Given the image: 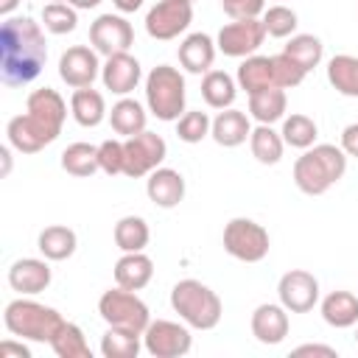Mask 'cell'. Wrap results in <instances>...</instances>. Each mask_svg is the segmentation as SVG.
I'll return each mask as SVG.
<instances>
[{
    "instance_id": "cell-26",
    "label": "cell",
    "mask_w": 358,
    "mask_h": 358,
    "mask_svg": "<svg viewBox=\"0 0 358 358\" xmlns=\"http://www.w3.org/2000/svg\"><path fill=\"white\" fill-rule=\"evenodd\" d=\"M145 120H148V112L140 101L123 95L117 103H112V112H109V123H112V131L115 134H123V137H134L140 131H145Z\"/></svg>"
},
{
    "instance_id": "cell-12",
    "label": "cell",
    "mask_w": 358,
    "mask_h": 358,
    "mask_svg": "<svg viewBox=\"0 0 358 358\" xmlns=\"http://www.w3.org/2000/svg\"><path fill=\"white\" fill-rule=\"evenodd\" d=\"M266 36L268 34H266L260 17H255V20H232V22L221 25V31L215 36V48L229 59H246L263 45Z\"/></svg>"
},
{
    "instance_id": "cell-46",
    "label": "cell",
    "mask_w": 358,
    "mask_h": 358,
    "mask_svg": "<svg viewBox=\"0 0 358 358\" xmlns=\"http://www.w3.org/2000/svg\"><path fill=\"white\" fill-rule=\"evenodd\" d=\"M294 355H322V358H336L338 352H336L333 347H327V344H299V347L294 350Z\"/></svg>"
},
{
    "instance_id": "cell-24",
    "label": "cell",
    "mask_w": 358,
    "mask_h": 358,
    "mask_svg": "<svg viewBox=\"0 0 358 358\" xmlns=\"http://www.w3.org/2000/svg\"><path fill=\"white\" fill-rule=\"evenodd\" d=\"M319 308H322V319L336 330L358 324V296L352 291H330L319 302Z\"/></svg>"
},
{
    "instance_id": "cell-35",
    "label": "cell",
    "mask_w": 358,
    "mask_h": 358,
    "mask_svg": "<svg viewBox=\"0 0 358 358\" xmlns=\"http://www.w3.org/2000/svg\"><path fill=\"white\" fill-rule=\"evenodd\" d=\"M280 134H282L285 145L305 151V148L316 145V137H319V126H316V120H313L310 115L294 112V115L282 117V129H280Z\"/></svg>"
},
{
    "instance_id": "cell-5",
    "label": "cell",
    "mask_w": 358,
    "mask_h": 358,
    "mask_svg": "<svg viewBox=\"0 0 358 358\" xmlns=\"http://www.w3.org/2000/svg\"><path fill=\"white\" fill-rule=\"evenodd\" d=\"M171 308L193 330H213V327H218L221 313H224L221 296L210 285H204L201 280H193V277L179 280L171 288Z\"/></svg>"
},
{
    "instance_id": "cell-30",
    "label": "cell",
    "mask_w": 358,
    "mask_h": 358,
    "mask_svg": "<svg viewBox=\"0 0 358 358\" xmlns=\"http://www.w3.org/2000/svg\"><path fill=\"white\" fill-rule=\"evenodd\" d=\"M285 106H288V98H285V90L282 87H268V90H260L255 95H249V115L257 120V123H277L285 117Z\"/></svg>"
},
{
    "instance_id": "cell-45",
    "label": "cell",
    "mask_w": 358,
    "mask_h": 358,
    "mask_svg": "<svg viewBox=\"0 0 358 358\" xmlns=\"http://www.w3.org/2000/svg\"><path fill=\"white\" fill-rule=\"evenodd\" d=\"M8 355H17V358H31V350L22 344V338H20V341L6 338V341L0 344V358H8Z\"/></svg>"
},
{
    "instance_id": "cell-36",
    "label": "cell",
    "mask_w": 358,
    "mask_h": 358,
    "mask_svg": "<svg viewBox=\"0 0 358 358\" xmlns=\"http://www.w3.org/2000/svg\"><path fill=\"white\" fill-rule=\"evenodd\" d=\"M282 53L291 56L305 73H310L313 67H319V62H322V56H324V45H322V39L313 36V34H294V36L288 39V45L282 48Z\"/></svg>"
},
{
    "instance_id": "cell-52",
    "label": "cell",
    "mask_w": 358,
    "mask_h": 358,
    "mask_svg": "<svg viewBox=\"0 0 358 358\" xmlns=\"http://www.w3.org/2000/svg\"><path fill=\"white\" fill-rule=\"evenodd\" d=\"M53 3H64V0H53Z\"/></svg>"
},
{
    "instance_id": "cell-28",
    "label": "cell",
    "mask_w": 358,
    "mask_h": 358,
    "mask_svg": "<svg viewBox=\"0 0 358 358\" xmlns=\"http://www.w3.org/2000/svg\"><path fill=\"white\" fill-rule=\"evenodd\" d=\"M238 81L227 70H210L201 78V98L210 109H229L238 95Z\"/></svg>"
},
{
    "instance_id": "cell-4",
    "label": "cell",
    "mask_w": 358,
    "mask_h": 358,
    "mask_svg": "<svg viewBox=\"0 0 358 358\" xmlns=\"http://www.w3.org/2000/svg\"><path fill=\"white\" fill-rule=\"evenodd\" d=\"M3 324L11 336L22 338V341H39V344H50V338L62 330L64 319L56 308L42 305L36 299L20 296L11 299L3 310Z\"/></svg>"
},
{
    "instance_id": "cell-18",
    "label": "cell",
    "mask_w": 358,
    "mask_h": 358,
    "mask_svg": "<svg viewBox=\"0 0 358 358\" xmlns=\"http://www.w3.org/2000/svg\"><path fill=\"white\" fill-rule=\"evenodd\" d=\"M249 327H252V336L260 341V344H280L285 341L288 336V310L282 305H274V302H263L252 310V319H249Z\"/></svg>"
},
{
    "instance_id": "cell-7",
    "label": "cell",
    "mask_w": 358,
    "mask_h": 358,
    "mask_svg": "<svg viewBox=\"0 0 358 358\" xmlns=\"http://www.w3.org/2000/svg\"><path fill=\"white\" fill-rule=\"evenodd\" d=\"M98 316L106 322V327H123V330H137V333H143L151 322V310L137 296V291H129L120 285L101 294Z\"/></svg>"
},
{
    "instance_id": "cell-9",
    "label": "cell",
    "mask_w": 358,
    "mask_h": 358,
    "mask_svg": "<svg viewBox=\"0 0 358 358\" xmlns=\"http://www.w3.org/2000/svg\"><path fill=\"white\" fill-rule=\"evenodd\" d=\"M123 154H126L123 173L131 176V179H140V176H148L151 171H157L165 162L168 143L157 131H148L145 129V131L123 140Z\"/></svg>"
},
{
    "instance_id": "cell-21",
    "label": "cell",
    "mask_w": 358,
    "mask_h": 358,
    "mask_svg": "<svg viewBox=\"0 0 358 358\" xmlns=\"http://www.w3.org/2000/svg\"><path fill=\"white\" fill-rule=\"evenodd\" d=\"M112 274H115V285L129 291H143L154 277V260L145 252H123Z\"/></svg>"
},
{
    "instance_id": "cell-20",
    "label": "cell",
    "mask_w": 358,
    "mask_h": 358,
    "mask_svg": "<svg viewBox=\"0 0 358 358\" xmlns=\"http://www.w3.org/2000/svg\"><path fill=\"white\" fill-rule=\"evenodd\" d=\"M145 193L148 199L162 207V210H171V207H179L182 199H185V176L173 168H157L148 173L145 179Z\"/></svg>"
},
{
    "instance_id": "cell-14",
    "label": "cell",
    "mask_w": 358,
    "mask_h": 358,
    "mask_svg": "<svg viewBox=\"0 0 358 358\" xmlns=\"http://www.w3.org/2000/svg\"><path fill=\"white\" fill-rule=\"evenodd\" d=\"M277 296L288 313H308L319 305V280L305 268H291L280 277Z\"/></svg>"
},
{
    "instance_id": "cell-53",
    "label": "cell",
    "mask_w": 358,
    "mask_h": 358,
    "mask_svg": "<svg viewBox=\"0 0 358 358\" xmlns=\"http://www.w3.org/2000/svg\"><path fill=\"white\" fill-rule=\"evenodd\" d=\"M190 3H193V0H190Z\"/></svg>"
},
{
    "instance_id": "cell-11",
    "label": "cell",
    "mask_w": 358,
    "mask_h": 358,
    "mask_svg": "<svg viewBox=\"0 0 358 358\" xmlns=\"http://www.w3.org/2000/svg\"><path fill=\"white\" fill-rule=\"evenodd\" d=\"M193 22V3L190 0H159L145 14V34L159 42H171L185 34Z\"/></svg>"
},
{
    "instance_id": "cell-51",
    "label": "cell",
    "mask_w": 358,
    "mask_h": 358,
    "mask_svg": "<svg viewBox=\"0 0 358 358\" xmlns=\"http://www.w3.org/2000/svg\"><path fill=\"white\" fill-rule=\"evenodd\" d=\"M355 344H358V330H355Z\"/></svg>"
},
{
    "instance_id": "cell-25",
    "label": "cell",
    "mask_w": 358,
    "mask_h": 358,
    "mask_svg": "<svg viewBox=\"0 0 358 358\" xmlns=\"http://www.w3.org/2000/svg\"><path fill=\"white\" fill-rule=\"evenodd\" d=\"M70 115H73V120H76L78 126L95 129V126H101L103 117H106V101H103V95H101L98 90L81 87V90H76V92L70 95Z\"/></svg>"
},
{
    "instance_id": "cell-3",
    "label": "cell",
    "mask_w": 358,
    "mask_h": 358,
    "mask_svg": "<svg viewBox=\"0 0 358 358\" xmlns=\"http://www.w3.org/2000/svg\"><path fill=\"white\" fill-rule=\"evenodd\" d=\"M347 171V154L341 145L333 143H319L302 151L294 162V185L305 196H322L327 193Z\"/></svg>"
},
{
    "instance_id": "cell-22",
    "label": "cell",
    "mask_w": 358,
    "mask_h": 358,
    "mask_svg": "<svg viewBox=\"0 0 358 358\" xmlns=\"http://www.w3.org/2000/svg\"><path fill=\"white\" fill-rule=\"evenodd\" d=\"M252 134V123H249V115L229 106V109H218V115L213 117V129H210V137L224 145V148H235L241 143H246Z\"/></svg>"
},
{
    "instance_id": "cell-41",
    "label": "cell",
    "mask_w": 358,
    "mask_h": 358,
    "mask_svg": "<svg viewBox=\"0 0 358 358\" xmlns=\"http://www.w3.org/2000/svg\"><path fill=\"white\" fill-rule=\"evenodd\" d=\"M271 64H274V81H277V87H282V90L299 87V84L305 81V76H308V73H305L291 56H285V53L271 56Z\"/></svg>"
},
{
    "instance_id": "cell-38",
    "label": "cell",
    "mask_w": 358,
    "mask_h": 358,
    "mask_svg": "<svg viewBox=\"0 0 358 358\" xmlns=\"http://www.w3.org/2000/svg\"><path fill=\"white\" fill-rule=\"evenodd\" d=\"M260 20H263L266 34H268V36H274V39L294 36V31H296V25H299L296 11H294V8H288V6H282V3L268 6V8L263 11V17H260Z\"/></svg>"
},
{
    "instance_id": "cell-48",
    "label": "cell",
    "mask_w": 358,
    "mask_h": 358,
    "mask_svg": "<svg viewBox=\"0 0 358 358\" xmlns=\"http://www.w3.org/2000/svg\"><path fill=\"white\" fill-rule=\"evenodd\" d=\"M0 157H3V176L11 171V145H3L0 148Z\"/></svg>"
},
{
    "instance_id": "cell-8",
    "label": "cell",
    "mask_w": 358,
    "mask_h": 358,
    "mask_svg": "<svg viewBox=\"0 0 358 358\" xmlns=\"http://www.w3.org/2000/svg\"><path fill=\"white\" fill-rule=\"evenodd\" d=\"M224 252L232 255L241 263H260L268 249H271V238L268 229L252 218H232L224 227Z\"/></svg>"
},
{
    "instance_id": "cell-10",
    "label": "cell",
    "mask_w": 358,
    "mask_h": 358,
    "mask_svg": "<svg viewBox=\"0 0 358 358\" xmlns=\"http://www.w3.org/2000/svg\"><path fill=\"white\" fill-rule=\"evenodd\" d=\"M193 347V336L187 324L171 319H151L143 330V350L154 358H182Z\"/></svg>"
},
{
    "instance_id": "cell-50",
    "label": "cell",
    "mask_w": 358,
    "mask_h": 358,
    "mask_svg": "<svg viewBox=\"0 0 358 358\" xmlns=\"http://www.w3.org/2000/svg\"><path fill=\"white\" fill-rule=\"evenodd\" d=\"M73 8H95V6H101L103 0H67Z\"/></svg>"
},
{
    "instance_id": "cell-27",
    "label": "cell",
    "mask_w": 358,
    "mask_h": 358,
    "mask_svg": "<svg viewBox=\"0 0 358 358\" xmlns=\"http://www.w3.org/2000/svg\"><path fill=\"white\" fill-rule=\"evenodd\" d=\"M76 246H78V238H76V232H73L70 227H64V224H50V227H45V229L39 232V238H36V249L42 252V257L56 260V263L73 257V255H76Z\"/></svg>"
},
{
    "instance_id": "cell-47",
    "label": "cell",
    "mask_w": 358,
    "mask_h": 358,
    "mask_svg": "<svg viewBox=\"0 0 358 358\" xmlns=\"http://www.w3.org/2000/svg\"><path fill=\"white\" fill-rule=\"evenodd\" d=\"M112 3H115V8L120 14H131V11H137L143 6V0H112Z\"/></svg>"
},
{
    "instance_id": "cell-32",
    "label": "cell",
    "mask_w": 358,
    "mask_h": 358,
    "mask_svg": "<svg viewBox=\"0 0 358 358\" xmlns=\"http://www.w3.org/2000/svg\"><path fill=\"white\" fill-rule=\"evenodd\" d=\"M112 238H115V246L120 252H143L151 241V229H148V221L143 215H123L115 224Z\"/></svg>"
},
{
    "instance_id": "cell-42",
    "label": "cell",
    "mask_w": 358,
    "mask_h": 358,
    "mask_svg": "<svg viewBox=\"0 0 358 358\" xmlns=\"http://www.w3.org/2000/svg\"><path fill=\"white\" fill-rule=\"evenodd\" d=\"M98 162H101V171L106 176H117L123 173V162H126V154H123V143L109 137L98 145Z\"/></svg>"
},
{
    "instance_id": "cell-1",
    "label": "cell",
    "mask_w": 358,
    "mask_h": 358,
    "mask_svg": "<svg viewBox=\"0 0 358 358\" xmlns=\"http://www.w3.org/2000/svg\"><path fill=\"white\" fill-rule=\"evenodd\" d=\"M48 62V39L31 17H6L0 28V78L6 87L31 84Z\"/></svg>"
},
{
    "instance_id": "cell-39",
    "label": "cell",
    "mask_w": 358,
    "mask_h": 358,
    "mask_svg": "<svg viewBox=\"0 0 358 358\" xmlns=\"http://www.w3.org/2000/svg\"><path fill=\"white\" fill-rule=\"evenodd\" d=\"M42 25L48 34H56V36L70 34L78 25V8H73L70 3H48L42 8Z\"/></svg>"
},
{
    "instance_id": "cell-37",
    "label": "cell",
    "mask_w": 358,
    "mask_h": 358,
    "mask_svg": "<svg viewBox=\"0 0 358 358\" xmlns=\"http://www.w3.org/2000/svg\"><path fill=\"white\" fill-rule=\"evenodd\" d=\"M50 350L59 358H92V350L84 338V330L73 322H64L62 330L50 338Z\"/></svg>"
},
{
    "instance_id": "cell-2",
    "label": "cell",
    "mask_w": 358,
    "mask_h": 358,
    "mask_svg": "<svg viewBox=\"0 0 358 358\" xmlns=\"http://www.w3.org/2000/svg\"><path fill=\"white\" fill-rule=\"evenodd\" d=\"M64 117H67L64 98L53 87H39L28 95L25 112L14 115L6 123L8 145L20 154H39L62 134Z\"/></svg>"
},
{
    "instance_id": "cell-43",
    "label": "cell",
    "mask_w": 358,
    "mask_h": 358,
    "mask_svg": "<svg viewBox=\"0 0 358 358\" xmlns=\"http://www.w3.org/2000/svg\"><path fill=\"white\" fill-rule=\"evenodd\" d=\"M221 8L232 20H255V17H263L266 0H221Z\"/></svg>"
},
{
    "instance_id": "cell-31",
    "label": "cell",
    "mask_w": 358,
    "mask_h": 358,
    "mask_svg": "<svg viewBox=\"0 0 358 358\" xmlns=\"http://www.w3.org/2000/svg\"><path fill=\"white\" fill-rule=\"evenodd\" d=\"M249 148H252V157L260 162V165H277L282 159V151H285V140L280 131H274L268 123H257L249 134Z\"/></svg>"
},
{
    "instance_id": "cell-44",
    "label": "cell",
    "mask_w": 358,
    "mask_h": 358,
    "mask_svg": "<svg viewBox=\"0 0 358 358\" xmlns=\"http://www.w3.org/2000/svg\"><path fill=\"white\" fill-rule=\"evenodd\" d=\"M341 151L347 157H358V123L344 126V131H341Z\"/></svg>"
},
{
    "instance_id": "cell-15",
    "label": "cell",
    "mask_w": 358,
    "mask_h": 358,
    "mask_svg": "<svg viewBox=\"0 0 358 358\" xmlns=\"http://www.w3.org/2000/svg\"><path fill=\"white\" fill-rule=\"evenodd\" d=\"M98 50L95 48H87V45H73L67 48L62 56H59V78L73 87V90H81V87H92V81L101 76V62H98Z\"/></svg>"
},
{
    "instance_id": "cell-13",
    "label": "cell",
    "mask_w": 358,
    "mask_h": 358,
    "mask_svg": "<svg viewBox=\"0 0 358 358\" xmlns=\"http://www.w3.org/2000/svg\"><path fill=\"white\" fill-rule=\"evenodd\" d=\"M90 45L106 59L115 53H129L134 45V28L123 14H101L90 25Z\"/></svg>"
},
{
    "instance_id": "cell-33",
    "label": "cell",
    "mask_w": 358,
    "mask_h": 358,
    "mask_svg": "<svg viewBox=\"0 0 358 358\" xmlns=\"http://www.w3.org/2000/svg\"><path fill=\"white\" fill-rule=\"evenodd\" d=\"M143 350V333L123 330V327H106L101 336V355L103 358H137Z\"/></svg>"
},
{
    "instance_id": "cell-6",
    "label": "cell",
    "mask_w": 358,
    "mask_h": 358,
    "mask_svg": "<svg viewBox=\"0 0 358 358\" xmlns=\"http://www.w3.org/2000/svg\"><path fill=\"white\" fill-rule=\"evenodd\" d=\"M185 76L179 73V67L171 64H157L151 67V73L145 76V106L157 120H179L187 109V92H185Z\"/></svg>"
},
{
    "instance_id": "cell-23",
    "label": "cell",
    "mask_w": 358,
    "mask_h": 358,
    "mask_svg": "<svg viewBox=\"0 0 358 358\" xmlns=\"http://www.w3.org/2000/svg\"><path fill=\"white\" fill-rule=\"evenodd\" d=\"M238 87L246 90V95H255L260 90H268V87H277L274 81V64H271V56H246L238 67V76H235Z\"/></svg>"
},
{
    "instance_id": "cell-16",
    "label": "cell",
    "mask_w": 358,
    "mask_h": 358,
    "mask_svg": "<svg viewBox=\"0 0 358 358\" xmlns=\"http://www.w3.org/2000/svg\"><path fill=\"white\" fill-rule=\"evenodd\" d=\"M53 280V271L48 266V257H20L8 268V285L22 296H36L48 291Z\"/></svg>"
},
{
    "instance_id": "cell-40",
    "label": "cell",
    "mask_w": 358,
    "mask_h": 358,
    "mask_svg": "<svg viewBox=\"0 0 358 358\" xmlns=\"http://www.w3.org/2000/svg\"><path fill=\"white\" fill-rule=\"evenodd\" d=\"M210 129H213V120H210V115L207 112H201V109H187L179 120H176V137L182 140V143H201L207 134H210Z\"/></svg>"
},
{
    "instance_id": "cell-29",
    "label": "cell",
    "mask_w": 358,
    "mask_h": 358,
    "mask_svg": "<svg viewBox=\"0 0 358 358\" xmlns=\"http://www.w3.org/2000/svg\"><path fill=\"white\" fill-rule=\"evenodd\" d=\"M327 81L344 98H358V56L336 53L327 62Z\"/></svg>"
},
{
    "instance_id": "cell-17",
    "label": "cell",
    "mask_w": 358,
    "mask_h": 358,
    "mask_svg": "<svg viewBox=\"0 0 358 358\" xmlns=\"http://www.w3.org/2000/svg\"><path fill=\"white\" fill-rule=\"evenodd\" d=\"M143 78V67L140 62L131 56V53H115V56H106L103 67H101V81H103V90H109L112 95H129L137 90Z\"/></svg>"
},
{
    "instance_id": "cell-34",
    "label": "cell",
    "mask_w": 358,
    "mask_h": 358,
    "mask_svg": "<svg viewBox=\"0 0 358 358\" xmlns=\"http://www.w3.org/2000/svg\"><path fill=\"white\" fill-rule=\"evenodd\" d=\"M62 168H64L70 176H78V179L92 176L95 171H101L98 145H92V143H70V145L62 151Z\"/></svg>"
},
{
    "instance_id": "cell-49",
    "label": "cell",
    "mask_w": 358,
    "mask_h": 358,
    "mask_svg": "<svg viewBox=\"0 0 358 358\" xmlns=\"http://www.w3.org/2000/svg\"><path fill=\"white\" fill-rule=\"evenodd\" d=\"M20 6V0H0V14L3 17H11V11Z\"/></svg>"
},
{
    "instance_id": "cell-19",
    "label": "cell",
    "mask_w": 358,
    "mask_h": 358,
    "mask_svg": "<svg viewBox=\"0 0 358 358\" xmlns=\"http://www.w3.org/2000/svg\"><path fill=\"white\" fill-rule=\"evenodd\" d=\"M215 39L204 31H196V34H187L182 42H179V64L182 70L193 73V76H201V73H210L213 70V62H215Z\"/></svg>"
}]
</instances>
